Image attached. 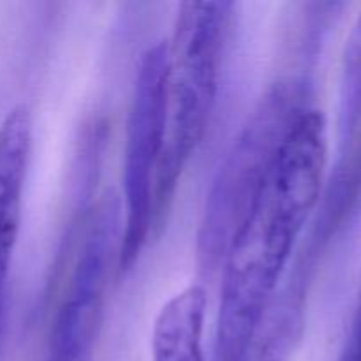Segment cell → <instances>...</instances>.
<instances>
[{
    "mask_svg": "<svg viewBox=\"0 0 361 361\" xmlns=\"http://www.w3.org/2000/svg\"><path fill=\"white\" fill-rule=\"evenodd\" d=\"M328 130L307 106L289 127L224 254L217 361H243L326 185Z\"/></svg>",
    "mask_w": 361,
    "mask_h": 361,
    "instance_id": "cell-1",
    "label": "cell"
},
{
    "mask_svg": "<svg viewBox=\"0 0 361 361\" xmlns=\"http://www.w3.org/2000/svg\"><path fill=\"white\" fill-rule=\"evenodd\" d=\"M231 7V2H185L178 7L171 44H166L164 140L154 180L155 221L169 207L207 130Z\"/></svg>",
    "mask_w": 361,
    "mask_h": 361,
    "instance_id": "cell-2",
    "label": "cell"
},
{
    "mask_svg": "<svg viewBox=\"0 0 361 361\" xmlns=\"http://www.w3.org/2000/svg\"><path fill=\"white\" fill-rule=\"evenodd\" d=\"M298 99L302 95L296 85L282 81L271 87L233 145L212 187L201 222L200 257L207 267H215L224 257L289 127L307 108Z\"/></svg>",
    "mask_w": 361,
    "mask_h": 361,
    "instance_id": "cell-3",
    "label": "cell"
},
{
    "mask_svg": "<svg viewBox=\"0 0 361 361\" xmlns=\"http://www.w3.org/2000/svg\"><path fill=\"white\" fill-rule=\"evenodd\" d=\"M166 73L168 48L157 42L145 51L140 62L127 120L122 171L126 221L118 250L122 271L140 257L155 222L154 180L164 140Z\"/></svg>",
    "mask_w": 361,
    "mask_h": 361,
    "instance_id": "cell-4",
    "label": "cell"
},
{
    "mask_svg": "<svg viewBox=\"0 0 361 361\" xmlns=\"http://www.w3.org/2000/svg\"><path fill=\"white\" fill-rule=\"evenodd\" d=\"M30 148V111L27 106H16L0 126V268L4 270H9L20 231Z\"/></svg>",
    "mask_w": 361,
    "mask_h": 361,
    "instance_id": "cell-5",
    "label": "cell"
},
{
    "mask_svg": "<svg viewBox=\"0 0 361 361\" xmlns=\"http://www.w3.org/2000/svg\"><path fill=\"white\" fill-rule=\"evenodd\" d=\"M204 317L207 293L201 286H189L173 296L155 319L152 361H204Z\"/></svg>",
    "mask_w": 361,
    "mask_h": 361,
    "instance_id": "cell-6",
    "label": "cell"
},
{
    "mask_svg": "<svg viewBox=\"0 0 361 361\" xmlns=\"http://www.w3.org/2000/svg\"><path fill=\"white\" fill-rule=\"evenodd\" d=\"M341 361H361V288Z\"/></svg>",
    "mask_w": 361,
    "mask_h": 361,
    "instance_id": "cell-7",
    "label": "cell"
},
{
    "mask_svg": "<svg viewBox=\"0 0 361 361\" xmlns=\"http://www.w3.org/2000/svg\"><path fill=\"white\" fill-rule=\"evenodd\" d=\"M7 274H9V270H4V268H0V331H2L4 303H6V284H7Z\"/></svg>",
    "mask_w": 361,
    "mask_h": 361,
    "instance_id": "cell-8",
    "label": "cell"
}]
</instances>
